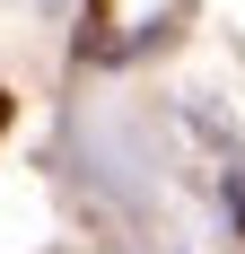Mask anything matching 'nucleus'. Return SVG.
I'll return each mask as SVG.
<instances>
[{
	"label": "nucleus",
	"instance_id": "nucleus-1",
	"mask_svg": "<svg viewBox=\"0 0 245 254\" xmlns=\"http://www.w3.org/2000/svg\"><path fill=\"white\" fill-rule=\"evenodd\" d=\"M0 131H9V88H0Z\"/></svg>",
	"mask_w": 245,
	"mask_h": 254
}]
</instances>
